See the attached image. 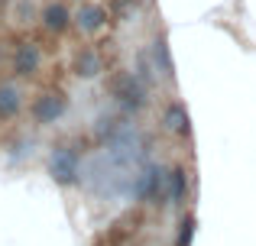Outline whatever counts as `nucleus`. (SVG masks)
I'll return each instance as SVG.
<instances>
[{
    "label": "nucleus",
    "instance_id": "obj_8",
    "mask_svg": "<svg viewBox=\"0 0 256 246\" xmlns=\"http://www.w3.org/2000/svg\"><path fill=\"white\" fill-rule=\"evenodd\" d=\"M75 75L78 78H98L100 75V55L91 49H82L75 55Z\"/></svg>",
    "mask_w": 256,
    "mask_h": 246
},
{
    "label": "nucleus",
    "instance_id": "obj_12",
    "mask_svg": "<svg viewBox=\"0 0 256 246\" xmlns=\"http://www.w3.org/2000/svg\"><path fill=\"white\" fill-rule=\"evenodd\" d=\"M114 10H117L120 16H126L130 10H136V3H130V0H117V3H114Z\"/></svg>",
    "mask_w": 256,
    "mask_h": 246
},
{
    "label": "nucleus",
    "instance_id": "obj_6",
    "mask_svg": "<svg viewBox=\"0 0 256 246\" xmlns=\"http://www.w3.org/2000/svg\"><path fill=\"white\" fill-rule=\"evenodd\" d=\"M20 107H23V91L16 88V84H10V81H4L0 84V117H16L20 114Z\"/></svg>",
    "mask_w": 256,
    "mask_h": 246
},
{
    "label": "nucleus",
    "instance_id": "obj_5",
    "mask_svg": "<svg viewBox=\"0 0 256 246\" xmlns=\"http://www.w3.org/2000/svg\"><path fill=\"white\" fill-rule=\"evenodd\" d=\"M72 19H75V16L68 13V6H65V3H46L42 23H46V29H49V32H65Z\"/></svg>",
    "mask_w": 256,
    "mask_h": 246
},
{
    "label": "nucleus",
    "instance_id": "obj_3",
    "mask_svg": "<svg viewBox=\"0 0 256 246\" xmlns=\"http://www.w3.org/2000/svg\"><path fill=\"white\" fill-rule=\"evenodd\" d=\"M114 94L133 110H140L146 104V91H143V84H140V78H133V75H120L117 81H114Z\"/></svg>",
    "mask_w": 256,
    "mask_h": 246
},
{
    "label": "nucleus",
    "instance_id": "obj_11",
    "mask_svg": "<svg viewBox=\"0 0 256 246\" xmlns=\"http://www.w3.org/2000/svg\"><path fill=\"white\" fill-rule=\"evenodd\" d=\"M192 234H194V221L185 217V221H182V230H178V246H192Z\"/></svg>",
    "mask_w": 256,
    "mask_h": 246
},
{
    "label": "nucleus",
    "instance_id": "obj_9",
    "mask_svg": "<svg viewBox=\"0 0 256 246\" xmlns=\"http://www.w3.org/2000/svg\"><path fill=\"white\" fill-rule=\"evenodd\" d=\"M166 126H169L172 133H182V136L188 133V114H185L182 104H172V107L166 110Z\"/></svg>",
    "mask_w": 256,
    "mask_h": 246
},
{
    "label": "nucleus",
    "instance_id": "obj_4",
    "mask_svg": "<svg viewBox=\"0 0 256 246\" xmlns=\"http://www.w3.org/2000/svg\"><path fill=\"white\" fill-rule=\"evenodd\" d=\"M39 65H42V52H39V45L36 42H20L16 55H13V71L23 75V78H30V75L39 71Z\"/></svg>",
    "mask_w": 256,
    "mask_h": 246
},
{
    "label": "nucleus",
    "instance_id": "obj_10",
    "mask_svg": "<svg viewBox=\"0 0 256 246\" xmlns=\"http://www.w3.org/2000/svg\"><path fill=\"white\" fill-rule=\"evenodd\" d=\"M169 182H172V201L182 204L185 195H188V178H185V169H182V165H175V169L169 172Z\"/></svg>",
    "mask_w": 256,
    "mask_h": 246
},
{
    "label": "nucleus",
    "instance_id": "obj_2",
    "mask_svg": "<svg viewBox=\"0 0 256 246\" xmlns=\"http://www.w3.org/2000/svg\"><path fill=\"white\" fill-rule=\"evenodd\" d=\"M49 172L58 185H75L78 182V172H82V162H78V152L72 146H58L49 159Z\"/></svg>",
    "mask_w": 256,
    "mask_h": 246
},
{
    "label": "nucleus",
    "instance_id": "obj_7",
    "mask_svg": "<svg viewBox=\"0 0 256 246\" xmlns=\"http://www.w3.org/2000/svg\"><path fill=\"white\" fill-rule=\"evenodd\" d=\"M75 23L82 26L84 32H98L100 26L107 23V10H104V6H94V3H84L82 10L75 13Z\"/></svg>",
    "mask_w": 256,
    "mask_h": 246
},
{
    "label": "nucleus",
    "instance_id": "obj_1",
    "mask_svg": "<svg viewBox=\"0 0 256 246\" xmlns=\"http://www.w3.org/2000/svg\"><path fill=\"white\" fill-rule=\"evenodd\" d=\"M30 110H32V120H36V123L49 126V123H56V120L65 117V110H68V97H65L62 91H46V94H39L36 101H32Z\"/></svg>",
    "mask_w": 256,
    "mask_h": 246
}]
</instances>
